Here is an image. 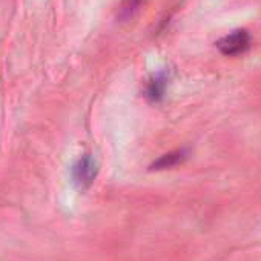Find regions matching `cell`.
<instances>
[{
  "mask_svg": "<svg viewBox=\"0 0 261 261\" xmlns=\"http://www.w3.org/2000/svg\"><path fill=\"white\" fill-rule=\"evenodd\" d=\"M252 37L247 30H237L223 39H220L215 45L224 56H238L246 53L250 48Z\"/></svg>",
  "mask_w": 261,
  "mask_h": 261,
  "instance_id": "obj_1",
  "label": "cell"
},
{
  "mask_svg": "<svg viewBox=\"0 0 261 261\" xmlns=\"http://www.w3.org/2000/svg\"><path fill=\"white\" fill-rule=\"evenodd\" d=\"M97 172H98L97 162L91 155H83L72 166V181L79 189L85 191L94 183Z\"/></svg>",
  "mask_w": 261,
  "mask_h": 261,
  "instance_id": "obj_2",
  "label": "cell"
},
{
  "mask_svg": "<svg viewBox=\"0 0 261 261\" xmlns=\"http://www.w3.org/2000/svg\"><path fill=\"white\" fill-rule=\"evenodd\" d=\"M168 85H169V72L168 71L157 72L155 75L151 77V80L146 85V91H145L146 98L152 103L162 101L166 94Z\"/></svg>",
  "mask_w": 261,
  "mask_h": 261,
  "instance_id": "obj_3",
  "label": "cell"
},
{
  "mask_svg": "<svg viewBox=\"0 0 261 261\" xmlns=\"http://www.w3.org/2000/svg\"><path fill=\"white\" fill-rule=\"evenodd\" d=\"M189 157V151L188 149H177V151H171L163 154L160 159H157L149 169L151 171H165V169H171L175 168L181 163L186 162V159Z\"/></svg>",
  "mask_w": 261,
  "mask_h": 261,
  "instance_id": "obj_4",
  "label": "cell"
},
{
  "mask_svg": "<svg viewBox=\"0 0 261 261\" xmlns=\"http://www.w3.org/2000/svg\"><path fill=\"white\" fill-rule=\"evenodd\" d=\"M146 2L148 0H123L118 8V19L124 22L130 17H134Z\"/></svg>",
  "mask_w": 261,
  "mask_h": 261,
  "instance_id": "obj_5",
  "label": "cell"
}]
</instances>
